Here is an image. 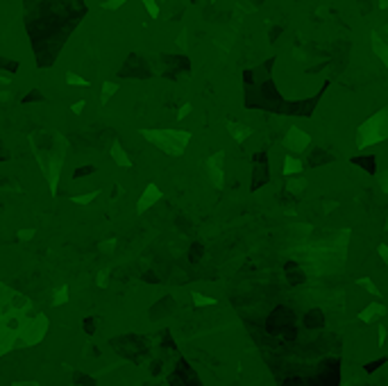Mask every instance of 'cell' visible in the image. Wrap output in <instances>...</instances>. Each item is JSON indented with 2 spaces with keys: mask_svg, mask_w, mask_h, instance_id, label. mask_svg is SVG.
Wrapping results in <instances>:
<instances>
[{
  "mask_svg": "<svg viewBox=\"0 0 388 386\" xmlns=\"http://www.w3.org/2000/svg\"><path fill=\"white\" fill-rule=\"evenodd\" d=\"M212 2H214V0H212Z\"/></svg>",
  "mask_w": 388,
  "mask_h": 386,
  "instance_id": "7bdbcfd3",
  "label": "cell"
},
{
  "mask_svg": "<svg viewBox=\"0 0 388 386\" xmlns=\"http://www.w3.org/2000/svg\"><path fill=\"white\" fill-rule=\"evenodd\" d=\"M34 230H28V232H18V236H23V241H28V236H32Z\"/></svg>",
  "mask_w": 388,
  "mask_h": 386,
  "instance_id": "f35d334b",
  "label": "cell"
},
{
  "mask_svg": "<svg viewBox=\"0 0 388 386\" xmlns=\"http://www.w3.org/2000/svg\"><path fill=\"white\" fill-rule=\"evenodd\" d=\"M388 314V309H386V304H382V302H370V304H366L364 307V312H359V320L361 322H366V325H372L377 318H382V316H386Z\"/></svg>",
  "mask_w": 388,
  "mask_h": 386,
  "instance_id": "52a82bcc",
  "label": "cell"
},
{
  "mask_svg": "<svg viewBox=\"0 0 388 386\" xmlns=\"http://www.w3.org/2000/svg\"><path fill=\"white\" fill-rule=\"evenodd\" d=\"M222 162H225V152H222V150L214 152L212 157L204 162L206 175L212 178V182L216 184V186H222V182H225V168H222Z\"/></svg>",
  "mask_w": 388,
  "mask_h": 386,
  "instance_id": "8992f818",
  "label": "cell"
},
{
  "mask_svg": "<svg viewBox=\"0 0 388 386\" xmlns=\"http://www.w3.org/2000/svg\"><path fill=\"white\" fill-rule=\"evenodd\" d=\"M96 196H98V193H84V196H75L73 200H75V202H80V204H86V202H91Z\"/></svg>",
  "mask_w": 388,
  "mask_h": 386,
  "instance_id": "83f0119b",
  "label": "cell"
},
{
  "mask_svg": "<svg viewBox=\"0 0 388 386\" xmlns=\"http://www.w3.org/2000/svg\"><path fill=\"white\" fill-rule=\"evenodd\" d=\"M177 46H180L182 50H186V46H188V32L186 30L180 32V36H177Z\"/></svg>",
  "mask_w": 388,
  "mask_h": 386,
  "instance_id": "f1b7e54d",
  "label": "cell"
},
{
  "mask_svg": "<svg viewBox=\"0 0 388 386\" xmlns=\"http://www.w3.org/2000/svg\"><path fill=\"white\" fill-rule=\"evenodd\" d=\"M12 82V75H7V73H0V84L5 86V84H10Z\"/></svg>",
  "mask_w": 388,
  "mask_h": 386,
  "instance_id": "d590c367",
  "label": "cell"
},
{
  "mask_svg": "<svg viewBox=\"0 0 388 386\" xmlns=\"http://www.w3.org/2000/svg\"><path fill=\"white\" fill-rule=\"evenodd\" d=\"M168 380H170V386H202L200 380H198V375H196V370H193L184 359H180L175 372H172Z\"/></svg>",
  "mask_w": 388,
  "mask_h": 386,
  "instance_id": "277c9868",
  "label": "cell"
},
{
  "mask_svg": "<svg viewBox=\"0 0 388 386\" xmlns=\"http://www.w3.org/2000/svg\"><path fill=\"white\" fill-rule=\"evenodd\" d=\"M306 178H302V175H295V178H288L286 180V196H290V198H300L302 193L306 191Z\"/></svg>",
  "mask_w": 388,
  "mask_h": 386,
  "instance_id": "9c48e42d",
  "label": "cell"
},
{
  "mask_svg": "<svg viewBox=\"0 0 388 386\" xmlns=\"http://www.w3.org/2000/svg\"><path fill=\"white\" fill-rule=\"evenodd\" d=\"M386 362H388V356H382V359H374V362H368V364L364 366V370H366V372H377L379 368H382Z\"/></svg>",
  "mask_w": 388,
  "mask_h": 386,
  "instance_id": "44dd1931",
  "label": "cell"
},
{
  "mask_svg": "<svg viewBox=\"0 0 388 386\" xmlns=\"http://www.w3.org/2000/svg\"><path fill=\"white\" fill-rule=\"evenodd\" d=\"M191 102H184L182 107H180V112H177V120H182V118H186L188 114H191Z\"/></svg>",
  "mask_w": 388,
  "mask_h": 386,
  "instance_id": "4316f807",
  "label": "cell"
},
{
  "mask_svg": "<svg viewBox=\"0 0 388 386\" xmlns=\"http://www.w3.org/2000/svg\"><path fill=\"white\" fill-rule=\"evenodd\" d=\"M384 230H388V216H386V223H384Z\"/></svg>",
  "mask_w": 388,
  "mask_h": 386,
  "instance_id": "b9f144b4",
  "label": "cell"
},
{
  "mask_svg": "<svg viewBox=\"0 0 388 386\" xmlns=\"http://www.w3.org/2000/svg\"><path fill=\"white\" fill-rule=\"evenodd\" d=\"M261 166H264V164H256V166H254V175H252V191H256L261 184L268 182V168L261 170Z\"/></svg>",
  "mask_w": 388,
  "mask_h": 386,
  "instance_id": "9a60e30c",
  "label": "cell"
},
{
  "mask_svg": "<svg viewBox=\"0 0 388 386\" xmlns=\"http://www.w3.org/2000/svg\"><path fill=\"white\" fill-rule=\"evenodd\" d=\"M193 302H196V307H206V304H216L214 298H204L200 293H193Z\"/></svg>",
  "mask_w": 388,
  "mask_h": 386,
  "instance_id": "7402d4cb",
  "label": "cell"
},
{
  "mask_svg": "<svg viewBox=\"0 0 388 386\" xmlns=\"http://www.w3.org/2000/svg\"><path fill=\"white\" fill-rule=\"evenodd\" d=\"M388 7V0H379V10H386Z\"/></svg>",
  "mask_w": 388,
  "mask_h": 386,
  "instance_id": "60d3db41",
  "label": "cell"
},
{
  "mask_svg": "<svg viewBox=\"0 0 388 386\" xmlns=\"http://www.w3.org/2000/svg\"><path fill=\"white\" fill-rule=\"evenodd\" d=\"M41 100V98H44V96H41V91L39 89H34V91H30V96H28V98H23V102H30V100Z\"/></svg>",
  "mask_w": 388,
  "mask_h": 386,
  "instance_id": "836d02e7",
  "label": "cell"
},
{
  "mask_svg": "<svg viewBox=\"0 0 388 386\" xmlns=\"http://www.w3.org/2000/svg\"><path fill=\"white\" fill-rule=\"evenodd\" d=\"M0 159H7V152H5V146L0 144Z\"/></svg>",
  "mask_w": 388,
  "mask_h": 386,
  "instance_id": "ab89813d",
  "label": "cell"
},
{
  "mask_svg": "<svg viewBox=\"0 0 388 386\" xmlns=\"http://www.w3.org/2000/svg\"><path fill=\"white\" fill-rule=\"evenodd\" d=\"M227 132L232 134V139H234L236 144H246V139H250V136H252V128H250V125L234 123V120L227 123Z\"/></svg>",
  "mask_w": 388,
  "mask_h": 386,
  "instance_id": "ba28073f",
  "label": "cell"
},
{
  "mask_svg": "<svg viewBox=\"0 0 388 386\" xmlns=\"http://www.w3.org/2000/svg\"><path fill=\"white\" fill-rule=\"evenodd\" d=\"M334 207H336V202H334V200H324V212H327V214H330Z\"/></svg>",
  "mask_w": 388,
  "mask_h": 386,
  "instance_id": "8d00e7d4",
  "label": "cell"
},
{
  "mask_svg": "<svg viewBox=\"0 0 388 386\" xmlns=\"http://www.w3.org/2000/svg\"><path fill=\"white\" fill-rule=\"evenodd\" d=\"M141 2H143V7H146L150 18H159V2L157 0H141Z\"/></svg>",
  "mask_w": 388,
  "mask_h": 386,
  "instance_id": "d6986e66",
  "label": "cell"
},
{
  "mask_svg": "<svg viewBox=\"0 0 388 386\" xmlns=\"http://www.w3.org/2000/svg\"><path fill=\"white\" fill-rule=\"evenodd\" d=\"M352 164H354V166H361V168H364L368 175H374V173H377V159L370 157V154H366V157L352 159Z\"/></svg>",
  "mask_w": 388,
  "mask_h": 386,
  "instance_id": "4fadbf2b",
  "label": "cell"
},
{
  "mask_svg": "<svg viewBox=\"0 0 388 386\" xmlns=\"http://www.w3.org/2000/svg\"><path fill=\"white\" fill-rule=\"evenodd\" d=\"M330 154H324L322 152V150H318V152H314V154H311V164H318V166H320V164H324V162H330Z\"/></svg>",
  "mask_w": 388,
  "mask_h": 386,
  "instance_id": "d4e9b609",
  "label": "cell"
},
{
  "mask_svg": "<svg viewBox=\"0 0 388 386\" xmlns=\"http://www.w3.org/2000/svg\"><path fill=\"white\" fill-rule=\"evenodd\" d=\"M202 252H204V250H202V246H200V243H193L191 252H188L191 257H188V259H191V262H198V259H202Z\"/></svg>",
  "mask_w": 388,
  "mask_h": 386,
  "instance_id": "484cf974",
  "label": "cell"
},
{
  "mask_svg": "<svg viewBox=\"0 0 388 386\" xmlns=\"http://www.w3.org/2000/svg\"><path fill=\"white\" fill-rule=\"evenodd\" d=\"M64 300H66V286L59 291V296H57V300H54V302H64Z\"/></svg>",
  "mask_w": 388,
  "mask_h": 386,
  "instance_id": "74e56055",
  "label": "cell"
},
{
  "mask_svg": "<svg viewBox=\"0 0 388 386\" xmlns=\"http://www.w3.org/2000/svg\"><path fill=\"white\" fill-rule=\"evenodd\" d=\"M304 325L309 327V330H318V327H322L324 325L322 312H320V309H311V312L304 316Z\"/></svg>",
  "mask_w": 388,
  "mask_h": 386,
  "instance_id": "5bb4252c",
  "label": "cell"
},
{
  "mask_svg": "<svg viewBox=\"0 0 388 386\" xmlns=\"http://www.w3.org/2000/svg\"><path fill=\"white\" fill-rule=\"evenodd\" d=\"M379 188H382L384 193H388V168L379 175Z\"/></svg>",
  "mask_w": 388,
  "mask_h": 386,
  "instance_id": "4dcf8cb0",
  "label": "cell"
},
{
  "mask_svg": "<svg viewBox=\"0 0 388 386\" xmlns=\"http://www.w3.org/2000/svg\"><path fill=\"white\" fill-rule=\"evenodd\" d=\"M356 286L366 288V291H368L370 296H374V298H379V296H382V291H379V286H377V284H374V282H372V280H370V278H359V280H356Z\"/></svg>",
  "mask_w": 388,
  "mask_h": 386,
  "instance_id": "ac0fdd59",
  "label": "cell"
},
{
  "mask_svg": "<svg viewBox=\"0 0 388 386\" xmlns=\"http://www.w3.org/2000/svg\"><path fill=\"white\" fill-rule=\"evenodd\" d=\"M112 157H114V162H116L118 166H123V168L132 166V159L128 157V152H125L123 146L118 144V141H114V146H112Z\"/></svg>",
  "mask_w": 388,
  "mask_h": 386,
  "instance_id": "7c38bea8",
  "label": "cell"
},
{
  "mask_svg": "<svg viewBox=\"0 0 388 386\" xmlns=\"http://www.w3.org/2000/svg\"><path fill=\"white\" fill-rule=\"evenodd\" d=\"M370 44H372V52L382 60L384 68L388 70V25H384L382 30L370 32Z\"/></svg>",
  "mask_w": 388,
  "mask_h": 386,
  "instance_id": "5b68a950",
  "label": "cell"
},
{
  "mask_svg": "<svg viewBox=\"0 0 388 386\" xmlns=\"http://www.w3.org/2000/svg\"><path fill=\"white\" fill-rule=\"evenodd\" d=\"M94 166H86V168H78V170H75V173H73V178L75 180H80V178H84V175H88V173H94Z\"/></svg>",
  "mask_w": 388,
  "mask_h": 386,
  "instance_id": "d6a6232c",
  "label": "cell"
},
{
  "mask_svg": "<svg viewBox=\"0 0 388 386\" xmlns=\"http://www.w3.org/2000/svg\"><path fill=\"white\" fill-rule=\"evenodd\" d=\"M141 134L170 157H180L191 141L188 130H141Z\"/></svg>",
  "mask_w": 388,
  "mask_h": 386,
  "instance_id": "7a4b0ae2",
  "label": "cell"
},
{
  "mask_svg": "<svg viewBox=\"0 0 388 386\" xmlns=\"http://www.w3.org/2000/svg\"><path fill=\"white\" fill-rule=\"evenodd\" d=\"M118 89H120V84H118V82H104L102 91H100V100H102V104H107L109 98H112V96L116 94Z\"/></svg>",
  "mask_w": 388,
  "mask_h": 386,
  "instance_id": "e0dca14e",
  "label": "cell"
},
{
  "mask_svg": "<svg viewBox=\"0 0 388 386\" xmlns=\"http://www.w3.org/2000/svg\"><path fill=\"white\" fill-rule=\"evenodd\" d=\"M282 146H284L286 150H288V154H302L306 148L311 146V134L304 132V130L295 128V125H290L288 130H286L284 139H282Z\"/></svg>",
  "mask_w": 388,
  "mask_h": 386,
  "instance_id": "3957f363",
  "label": "cell"
},
{
  "mask_svg": "<svg viewBox=\"0 0 388 386\" xmlns=\"http://www.w3.org/2000/svg\"><path fill=\"white\" fill-rule=\"evenodd\" d=\"M125 2H130V0H104V2H100V7L107 10V12H118Z\"/></svg>",
  "mask_w": 388,
  "mask_h": 386,
  "instance_id": "ffe728a7",
  "label": "cell"
},
{
  "mask_svg": "<svg viewBox=\"0 0 388 386\" xmlns=\"http://www.w3.org/2000/svg\"><path fill=\"white\" fill-rule=\"evenodd\" d=\"M84 107H86V100H78V102H73V104H70V112L80 116V114L84 112Z\"/></svg>",
  "mask_w": 388,
  "mask_h": 386,
  "instance_id": "f546056e",
  "label": "cell"
},
{
  "mask_svg": "<svg viewBox=\"0 0 388 386\" xmlns=\"http://www.w3.org/2000/svg\"><path fill=\"white\" fill-rule=\"evenodd\" d=\"M386 139H388V107H382L379 112L368 116V118L356 128L354 144H356L359 150H366V148H370V146H377Z\"/></svg>",
  "mask_w": 388,
  "mask_h": 386,
  "instance_id": "6da1fadb",
  "label": "cell"
},
{
  "mask_svg": "<svg viewBox=\"0 0 388 386\" xmlns=\"http://www.w3.org/2000/svg\"><path fill=\"white\" fill-rule=\"evenodd\" d=\"M386 336H388V330L384 325H377V348H384Z\"/></svg>",
  "mask_w": 388,
  "mask_h": 386,
  "instance_id": "cb8c5ba5",
  "label": "cell"
},
{
  "mask_svg": "<svg viewBox=\"0 0 388 386\" xmlns=\"http://www.w3.org/2000/svg\"><path fill=\"white\" fill-rule=\"evenodd\" d=\"M159 198H162V191H159L154 184H150V186H148V191L141 196V202H138V214H143L148 207H152V204H154L152 200H159Z\"/></svg>",
  "mask_w": 388,
  "mask_h": 386,
  "instance_id": "8fae6325",
  "label": "cell"
},
{
  "mask_svg": "<svg viewBox=\"0 0 388 386\" xmlns=\"http://www.w3.org/2000/svg\"><path fill=\"white\" fill-rule=\"evenodd\" d=\"M94 327H96V320H84V332L86 334H94L96 332Z\"/></svg>",
  "mask_w": 388,
  "mask_h": 386,
  "instance_id": "e575fe53",
  "label": "cell"
},
{
  "mask_svg": "<svg viewBox=\"0 0 388 386\" xmlns=\"http://www.w3.org/2000/svg\"><path fill=\"white\" fill-rule=\"evenodd\" d=\"M302 168H304V164H302L300 157L286 154V157H284V166H282V175H286V178H295V175L302 173Z\"/></svg>",
  "mask_w": 388,
  "mask_h": 386,
  "instance_id": "30bf717a",
  "label": "cell"
},
{
  "mask_svg": "<svg viewBox=\"0 0 388 386\" xmlns=\"http://www.w3.org/2000/svg\"><path fill=\"white\" fill-rule=\"evenodd\" d=\"M66 84H70V86H82V89H86V86H91V82H88L86 78H82V75H78V73H73V70H68V73H66Z\"/></svg>",
  "mask_w": 388,
  "mask_h": 386,
  "instance_id": "2e32d148",
  "label": "cell"
},
{
  "mask_svg": "<svg viewBox=\"0 0 388 386\" xmlns=\"http://www.w3.org/2000/svg\"><path fill=\"white\" fill-rule=\"evenodd\" d=\"M377 252H379V257H382V262L388 266V246H386V243H382V246L377 248Z\"/></svg>",
  "mask_w": 388,
  "mask_h": 386,
  "instance_id": "1f68e13d",
  "label": "cell"
},
{
  "mask_svg": "<svg viewBox=\"0 0 388 386\" xmlns=\"http://www.w3.org/2000/svg\"><path fill=\"white\" fill-rule=\"evenodd\" d=\"M0 70H10V73H16L18 70V64L12 60H5V57H0Z\"/></svg>",
  "mask_w": 388,
  "mask_h": 386,
  "instance_id": "603a6c76",
  "label": "cell"
}]
</instances>
